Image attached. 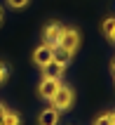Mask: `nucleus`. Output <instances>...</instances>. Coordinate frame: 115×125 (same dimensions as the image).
I'll list each match as a JSON object with an SVG mask.
<instances>
[{
    "instance_id": "nucleus-2",
    "label": "nucleus",
    "mask_w": 115,
    "mask_h": 125,
    "mask_svg": "<svg viewBox=\"0 0 115 125\" xmlns=\"http://www.w3.org/2000/svg\"><path fill=\"white\" fill-rule=\"evenodd\" d=\"M63 24H59V21H52V24H47L45 26V31H42V38H45V45H49V47H56L61 40V35H63Z\"/></svg>"
},
{
    "instance_id": "nucleus-1",
    "label": "nucleus",
    "mask_w": 115,
    "mask_h": 125,
    "mask_svg": "<svg viewBox=\"0 0 115 125\" xmlns=\"http://www.w3.org/2000/svg\"><path fill=\"white\" fill-rule=\"evenodd\" d=\"M73 99H75L73 90H71L68 85H61L49 102H52V109H56V111H68V109L73 106Z\"/></svg>"
},
{
    "instance_id": "nucleus-5",
    "label": "nucleus",
    "mask_w": 115,
    "mask_h": 125,
    "mask_svg": "<svg viewBox=\"0 0 115 125\" xmlns=\"http://www.w3.org/2000/svg\"><path fill=\"white\" fill-rule=\"evenodd\" d=\"M52 62V47H49V45H45V42H42V45H38V47H35V52H33V64H38V66H47V64Z\"/></svg>"
},
{
    "instance_id": "nucleus-6",
    "label": "nucleus",
    "mask_w": 115,
    "mask_h": 125,
    "mask_svg": "<svg viewBox=\"0 0 115 125\" xmlns=\"http://www.w3.org/2000/svg\"><path fill=\"white\" fill-rule=\"evenodd\" d=\"M63 71H66V66H61V64H56V62H49L47 66H42V78H52V80H61Z\"/></svg>"
},
{
    "instance_id": "nucleus-8",
    "label": "nucleus",
    "mask_w": 115,
    "mask_h": 125,
    "mask_svg": "<svg viewBox=\"0 0 115 125\" xmlns=\"http://www.w3.org/2000/svg\"><path fill=\"white\" fill-rule=\"evenodd\" d=\"M71 52H66V50L63 47H59V45H56V47H52V62H56V64H61V66H68V64H71Z\"/></svg>"
},
{
    "instance_id": "nucleus-9",
    "label": "nucleus",
    "mask_w": 115,
    "mask_h": 125,
    "mask_svg": "<svg viewBox=\"0 0 115 125\" xmlns=\"http://www.w3.org/2000/svg\"><path fill=\"white\" fill-rule=\"evenodd\" d=\"M2 125H21V118H19V113H14V111H7V113H5V118H2Z\"/></svg>"
},
{
    "instance_id": "nucleus-4",
    "label": "nucleus",
    "mask_w": 115,
    "mask_h": 125,
    "mask_svg": "<svg viewBox=\"0 0 115 125\" xmlns=\"http://www.w3.org/2000/svg\"><path fill=\"white\" fill-rule=\"evenodd\" d=\"M61 87V80H52V78H42V83L38 85V94L42 99H52L56 94V90Z\"/></svg>"
},
{
    "instance_id": "nucleus-11",
    "label": "nucleus",
    "mask_w": 115,
    "mask_h": 125,
    "mask_svg": "<svg viewBox=\"0 0 115 125\" xmlns=\"http://www.w3.org/2000/svg\"><path fill=\"white\" fill-rule=\"evenodd\" d=\"M7 5L14 7V10H21V7H26V5H28V0H7Z\"/></svg>"
},
{
    "instance_id": "nucleus-7",
    "label": "nucleus",
    "mask_w": 115,
    "mask_h": 125,
    "mask_svg": "<svg viewBox=\"0 0 115 125\" xmlns=\"http://www.w3.org/2000/svg\"><path fill=\"white\" fill-rule=\"evenodd\" d=\"M38 123H40V125H56V123H59V111L52 109V106L45 109V111L38 116Z\"/></svg>"
},
{
    "instance_id": "nucleus-13",
    "label": "nucleus",
    "mask_w": 115,
    "mask_h": 125,
    "mask_svg": "<svg viewBox=\"0 0 115 125\" xmlns=\"http://www.w3.org/2000/svg\"><path fill=\"white\" fill-rule=\"evenodd\" d=\"M94 125H110V118H108V113H103V116H99Z\"/></svg>"
},
{
    "instance_id": "nucleus-12",
    "label": "nucleus",
    "mask_w": 115,
    "mask_h": 125,
    "mask_svg": "<svg viewBox=\"0 0 115 125\" xmlns=\"http://www.w3.org/2000/svg\"><path fill=\"white\" fill-rule=\"evenodd\" d=\"M7 73H9V71H7V66H5L2 62H0V85H2V83L7 80Z\"/></svg>"
},
{
    "instance_id": "nucleus-16",
    "label": "nucleus",
    "mask_w": 115,
    "mask_h": 125,
    "mask_svg": "<svg viewBox=\"0 0 115 125\" xmlns=\"http://www.w3.org/2000/svg\"><path fill=\"white\" fill-rule=\"evenodd\" d=\"M108 118H110V125H115V113H108Z\"/></svg>"
},
{
    "instance_id": "nucleus-17",
    "label": "nucleus",
    "mask_w": 115,
    "mask_h": 125,
    "mask_svg": "<svg viewBox=\"0 0 115 125\" xmlns=\"http://www.w3.org/2000/svg\"><path fill=\"white\" fill-rule=\"evenodd\" d=\"M0 24H2V10H0Z\"/></svg>"
},
{
    "instance_id": "nucleus-14",
    "label": "nucleus",
    "mask_w": 115,
    "mask_h": 125,
    "mask_svg": "<svg viewBox=\"0 0 115 125\" xmlns=\"http://www.w3.org/2000/svg\"><path fill=\"white\" fill-rule=\"evenodd\" d=\"M106 38H108L110 42H115V26H113V28H110V31H108V35H106Z\"/></svg>"
},
{
    "instance_id": "nucleus-18",
    "label": "nucleus",
    "mask_w": 115,
    "mask_h": 125,
    "mask_svg": "<svg viewBox=\"0 0 115 125\" xmlns=\"http://www.w3.org/2000/svg\"><path fill=\"white\" fill-rule=\"evenodd\" d=\"M0 125H2V120H0Z\"/></svg>"
},
{
    "instance_id": "nucleus-15",
    "label": "nucleus",
    "mask_w": 115,
    "mask_h": 125,
    "mask_svg": "<svg viewBox=\"0 0 115 125\" xmlns=\"http://www.w3.org/2000/svg\"><path fill=\"white\" fill-rule=\"evenodd\" d=\"M7 111H9V109H7V106H5V104H0V120L5 118V113H7Z\"/></svg>"
},
{
    "instance_id": "nucleus-3",
    "label": "nucleus",
    "mask_w": 115,
    "mask_h": 125,
    "mask_svg": "<svg viewBox=\"0 0 115 125\" xmlns=\"http://www.w3.org/2000/svg\"><path fill=\"white\" fill-rule=\"evenodd\" d=\"M59 47H63L66 52L75 54V50L80 47V33H78L75 28H63V35H61V40H59Z\"/></svg>"
},
{
    "instance_id": "nucleus-10",
    "label": "nucleus",
    "mask_w": 115,
    "mask_h": 125,
    "mask_svg": "<svg viewBox=\"0 0 115 125\" xmlns=\"http://www.w3.org/2000/svg\"><path fill=\"white\" fill-rule=\"evenodd\" d=\"M115 26V17H108V19H103V24H101V28H103V33L108 35V31Z\"/></svg>"
}]
</instances>
